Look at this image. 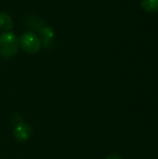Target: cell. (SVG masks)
Segmentation results:
<instances>
[{"mask_svg": "<svg viewBox=\"0 0 158 159\" xmlns=\"http://www.w3.org/2000/svg\"><path fill=\"white\" fill-rule=\"evenodd\" d=\"M19 39L13 33H4L0 35V56L3 58L13 57L19 48Z\"/></svg>", "mask_w": 158, "mask_h": 159, "instance_id": "cell-1", "label": "cell"}, {"mask_svg": "<svg viewBox=\"0 0 158 159\" xmlns=\"http://www.w3.org/2000/svg\"><path fill=\"white\" fill-rule=\"evenodd\" d=\"M33 134L32 128L29 124L24 122H20L15 125L13 129V137L16 141L24 143L27 142Z\"/></svg>", "mask_w": 158, "mask_h": 159, "instance_id": "cell-3", "label": "cell"}, {"mask_svg": "<svg viewBox=\"0 0 158 159\" xmlns=\"http://www.w3.org/2000/svg\"><path fill=\"white\" fill-rule=\"evenodd\" d=\"M45 23H44V20L40 18V17H37V16H34V15H32V16H29L26 20V26L31 29V30H34V31H40L43 27H44Z\"/></svg>", "mask_w": 158, "mask_h": 159, "instance_id": "cell-4", "label": "cell"}, {"mask_svg": "<svg viewBox=\"0 0 158 159\" xmlns=\"http://www.w3.org/2000/svg\"><path fill=\"white\" fill-rule=\"evenodd\" d=\"M13 27V20L11 17L6 12L0 11V30L8 31Z\"/></svg>", "mask_w": 158, "mask_h": 159, "instance_id": "cell-5", "label": "cell"}, {"mask_svg": "<svg viewBox=\"0 0 158 159\" xmlns=\"http://www.w3.org/2000/svg\"><path fill=\"white\" fill-rule=\"evenodd\" d=\"M142 6L147 12H157L158 0H142Z\"/></svg>", "mask_w": 158, "mask_h": 159, "instance_id": "cell-6", "label": "cell"}, {"mask_svg": "<svg viewBox=\"0 0 158 159\" xmlns=\"http://www.w3.org/2000/svg\"><path fill=\"white\" fill-rule=\"evenodd\" d=\"M106 159H122L121 158V157L120 156H118V155H116V154H112V155H109Z\"/></svg>", "mask_w": 158, "mask_h": 159, "instance_id": "cell-8", "label": "cell"}, {"mask_svg": "<svg viewBox=\"0 0 158 159\" xmlns=\"http://www.w3.org/2000/svg\"><path fill=\"white\" fill-rule=\"evenodd\" d=\"M19 43H20V47L22 48V49L28 54L36 53L40 49V47H41L40 39L33 32L24 33L20 36Z\"/></svg>", "mask_w": 158, "mask_h": 159, "instance_id": "cell-2", "label": "cell"}, {"mask_svg": "<svg viewBox=\"0 0 158 159\" xmlns=\"http://www.w3.org/2000/svg\"><path fill=\"white\" fill-rule=\"evenodd\" d=\"M39 33H40L41 39H42V41L44 42L45 45L47 44V43L51 40L52 36L54 35L53 30H52L50 27H47V26H46V27H43V28L39 31Z\"/></svg>", "mask_w": 158, "mask_h": 159, "instance_id": "cell-7", "label": "cell"}]
</instances>
